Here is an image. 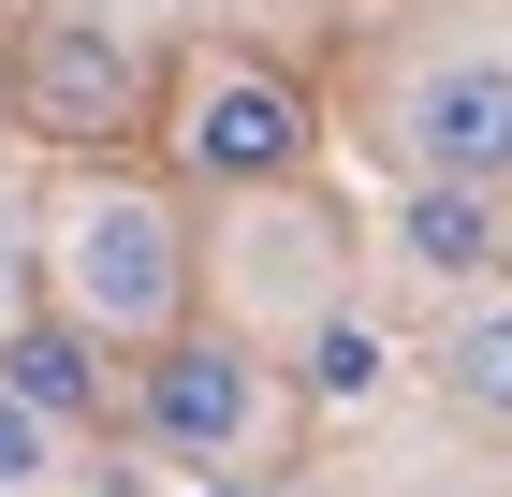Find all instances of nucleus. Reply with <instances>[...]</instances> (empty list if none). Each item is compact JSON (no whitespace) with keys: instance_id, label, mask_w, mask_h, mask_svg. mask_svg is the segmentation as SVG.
Listing matches in <instances>:
<instances>
[{"instance_id":"9","label":"nucleus","mask_w":512,"mask_h":497,"mask_svg":"<svg viewBox=\"0 0 512 497\" xmlns=\"http://www.w3.org/2000/svg\"><path fill=\"white\" fill-rule=\"evenodd\" d=\"M322 497H512V454H483L454 410H381V424H352V468H308Z\"/></svg>"},{"instance_id":"1","label":"nucleus","mask_w":512,"mask_h":497,"mask_svg":"<svg viewBox=\"0 0 512 497\" xmlns=\"http://www.w3.org/2000/svg\"><path fill=\"white\" fill-rule=\"evenodd\" d=\"M322 103L381 176L512 191V0H352Z\"/></svg>"},{"instance_id":"6","label":"nucleus","mask_w":512,"mask_h":497,"mask_svg":"<svg viewBox=\"0 0 512 497\" xmlns=\"http://www.w3.org/2000/svg\"><path fill=\"white\" fill-rule=\"evenodd\" d=\"M352 278H366V220L322 191V176L191 205V293H205V322H235L249 351H293Z\"/></svg>"},{"instance_id":"14","label":"nucleus","mask_w":512,"mask_h":497,"mask_svg":"<svg viewBox=\"0 0 512 497\" xmlns=\"http://www.w3.org/2000/svg\"><path fill=\"white\" fill-rule=\"evenodd\" d=\"M191 497H322L308 468H220V483H191Z\"/></svg>"},{"instance_id":"7","label":"nucleus","mask_w":512,"mask_h":497,"mask_svg":"<svg viewBox=\"0 0 512 497\" xmlns=\"http://www.w3.org/2000/svg\"><path fill=\"white\" fill-rule=\"evenodd\" d=\"M366 278L395 307H469L512 278V191H454V176H381V220H366Z\"/></svg>"},{"instance_id":"15","label":"nucleus","mask_w":512,"mask_h":497,"mask_svg":"<svg viewBox=\"0 0 512 497\" xmlns=\"http://www.w3.org/2000/svg\"><path fill=\"white\" fill-rule=\"evenodd\" d=\"M0 15H15V0H0Z\"/></svg>"},{"instance_id":"5","label":"nucleus","mask_w":512,"mask_h":497,"mask_svg":"<svg viewBox=\"0 0 512 497\" xmlns=\"http://www.w3.org/2000/svg\"><path fill=\"white\" fill-rule=\"evenodd\" d=\"M118 439L176 483H220V468H308V410L278 381V351H249L235 322H176L161 351H132L118 381Z\"/></svg>"},{"instance_id":"8","label":"nucleus","mask_w":512,"mask_h":497,"mask_svg":"<svg viewBox=\"0 0 512 497\" xmlns=\"http://www.w3.org/2000/svg\"><path fill=\"white\" fill-rule=\"evenodd\" d=\"M278 381H293L308 439H352V424H381V410H410V395H425V322H410L381 278H352L308 337L278 351Z\"/></svg>"},{"instance_id":"10","label":"nucleus","mask_w":512,"mask_h":497,"mask_svg":"<svg viewBox=\"0 0 512 497\" xmlns=\"http://www.w3.org/2000/svg\"><path fill=\"white\" fill-rule=\"evenodd\" d=\"M118 351L88 337V322H59V307H30V322H0V395H15V410L44 424V439H118Z\"/></svg>"},{"instance_id":"3","label":"nucleus","mask_w":512,"mask_h":497,"mask_svg":"<svg viewBox=\"0 0 512 497\" xmlns=\"http://www.w3.org/2000/svg\"><path fill=\"white\" fill-rule=\"evenodd\" d=\"M322 147H337V103H322V74L293 59V44L235 30V15H191V30L161 44L147 161H161L191 205H220V191H293V176H322Z\"/></svg>"},{"instance_id":"12","label":"nucleus","mask_w":512,"mask_h":497,"mask_svg":"<svg viewBox=\"0 0 512 497\" xmlns=\"http://www.w3.org/2000/svg\"><path fill=\"white\" fill-rule=\"evenodd\" d=\"M0 497H74V439H44L15 395H0Z\"/></svg>"},{"instance_id":"13","label":"nucleus","mask_w":512,"mask_h":497,"mask_svg":"<svg viewBox=\"0 0 512 497\" xmlns=\"http://www.w3.org/2000/svg\"><path fill=\"white\" fill-rule=\"evenodd\" d=\"M44 307V264H30V191L0 176V322H30Z\"/></svg>"},{"instance_id":"2","label":"nucleus","mask_w":512,"mask_h":497,"mask_svg":"<svg viewBox=\"0 0 512 497\" xmlns=\"http://www.w3.org/2000/svg\"><path fill=\"white\" fill-rule=\"evenodd\" d=\"M30 264H44V307L88 322V337L118 351H161L191 322V191L161 176V161H44L30 191Z\"/></svg>"},{"instance_id":"11","label":"nucleus","mask_w":512,"mask_h":497,"mask_svg":"<svg viewBox=\"0 0 512 497\" xmlns=\"http://www.w3.org/2000/svg\"><path fill=\"white\" fill-rule=\"evenodd\" d=\"M425 410H454L483 454H512V278L425 322Z\"/></svg>"},{"instance_id":"4","label":"nucleus","mask_w":512,"mask_h":497,"mask_svg":"<svg viewBox=\"0 0 512 497\" xmlns=\"http://www.w3.org/2000/svg\"><path fill=\"white\" fill-rule=\"evenodd\" d=\"M161 30L132 0H15L0 15V132L30 161H147Z\"/></svg>"}]
</instances>
